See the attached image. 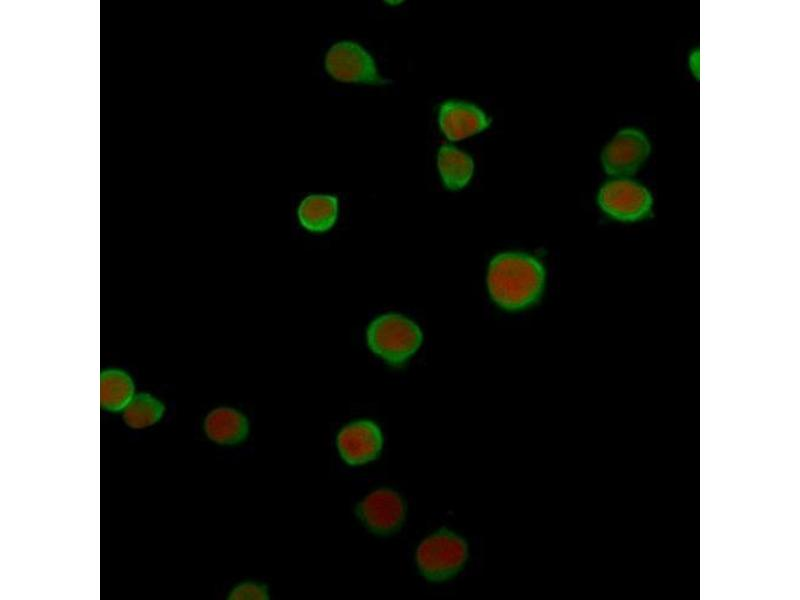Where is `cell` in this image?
<instances>
[{"label":"cell","mask_w":800,"mask_h":600,"mask_svg":"<svg viewBox=\"0 0 800 600\" xmlns=\"http://www.w3.org/2000/svg\"><path fill=\"white\" fill-rule=\"evenodd\" d=\"M468 556L466 539L450 529L441 528L418 544L415 563L425 579L442 582L456 576L464 567Z\"/></svg>","instance_id":"3957f363"},{"label":"cell","mask_w":800,"mask_h":600,"mask_svg":"<svg viewBox=\"0 0 800 600\" xmlns=\"http://www.w3.org/2000/svg\"><path fill=\"white\" fill-rule=\"evenodd\" d=\"M228 599L268 600L270 599V592L266 584L258 581L248 580L235 585L229 592Z\"/></svg>","instance_id":"9a60e30c"},{"label":"cell","mask_w":800,"mask_h":600,"mask_svg":"<svg viewBox=\"0 0 800 600\" xmlns=\"http://www.w3.org/2000/svg\"><path fill=\"white\" fill-rule=\"evenodd\" d=\"M437 168L443 185L451 191L467 186L474 173L472 157L459 148L445 144L437 153Z\"/></svg>","instance_id":"7c38bea8"},{"label":"cell","mask_w":800,"mask_h":600,"mask_svg":"<svg viewBox=\"0 0 800 600\" xmlns=\"http://www.w3.org/2000/svg\"><path fill=\"white\" fill-rule=\"evenodd\" d=\"M335 446L341 460L356 467L375 461L384 446L381 427L373 420L362 418L343 425L335 438Z\"/></svg>","instance_id":"52a82bcc"},{"label":"cell","mask_w":800,"mask_h":600,"mask_svg":"<svg viewBox=\"0 0 800 600\" xmlns=\"http://www.w3.org/2000/svg\"><path fill=\"white\" fill-rule=\"evenodd\" d=\"M135 395L131 376L118 368L105 369L100 374V405L109 412H119Z\"/></svg>","instance_id":"4fadbf2b"},{"label":"cell","mask_w":800,"mask_h":600,"mask_svg":"<svg viewBox=\"0 0 800 600\" xmlns=\"http://www.w3.org/2000/svg\"><path fill=\"white\" fill-rule=\"evenodd\" d=\"M438 124L443 135L454 142L486 130L491 124V119L474 103L447 100L439 106Z\"/></svg>","instance_id":"9c48e42d"},{"label":"cell","mask_w":800,"mask_h":600,"mask_svg":"<svg viewBox=\"0 0 800 600\" xmlns=\"http://www.w3.org/2000/svg\"><path fill=\"white\" fill-rule=\"evenodd\" d=\"M325 69L335 80L344 83L385 85L373 56L362 45L351 40L334 43L325 55Z\"/></svg>","instance_id":"5b68a950"},{"label":"cell","mask_w":800,"mask_h":600,"mask_svg":"<svg viewBox=\"0 0 800 600\" xmlns=\"http://www.w3.org/2000/svg\"><path fill=\"white\" fill-rule=\"evenodd\" d=\"M545 279L546 270L538 258L511 251L491 259L486 280L490 297L499 307L518 311L539 300Z\"/></svg>","instance_id":"6da1fadb"},{"label":"cell","mask_w":800,"mask_h":600,"mask_svg":"<svg viewBox=\"0 0 800 600\" xmlns=\"http://www.w3.org/2000/svg\"><path fill=\"white\" fill-rule=\"evenodd\" d=\"M597 204L604 214L620 222H637L652 213L653 197L642 184L627 178L605 182L597 194Z\"/></svg>","instance_id":"277c9868"},{"label":"cell","mask_w":800,"mask_h":600,"mask_svg":"<svg viewBox=\"0 0 800 600\" xmlns=\"http://www.w3.org/2000/svg\"><path fill=\"white\" fill-rule=\"evenodd\" d=\"M355 514L371 533L389 536L402 527L406 517V504L396 490L381 487L372 490L357 503Z\"/></svg>","instance_id":"8992f818"},{"label":"cell","mask_w":800,"mask_h":600,"mask_svg":"<svg viewBox=\"0 0 800 600\" xmlns=\"http://www.w3.org/2000/svg\"><path fill=\"white\" fill-rule=\"evenodd\" d=\"M650 142L639 129L620 130L604 147L601 162L608 175L625 178L635 174L650 154Z\"/></svg>","instance_id":"ba28073f"},{"label":"cell","mask_w":800,"mask_h":600,"mask_svg":"<svg viewBox=\"0 0 800 600\" xmlns=\"http://www.w3.org/2000/svg\"><path fill=\"white\" fill-rule=\"evenodd\" d=\"M122 411V418L127 426L142 429L157 423L162 418L165 407L155 396L137 393Z\"/></svg>","instance_id":"5bb4252c"},{"label":"cell","mask_w":800,"mask_h":600,"mask_svg":"<svg viewBox=\"0 0 800 600\" xmlns=\"http://www.w3.org/2000/svg\"><path fill=\"white\" fill-rule=\"evenodd\" d=\"M203 429L211 441L233 446L244 442L250 433V422L241 411L221 406L212 409L205 417Z\"/></svg>","instance_id":"30bf717a"},{"label":"cell","mask_w":800,"mask_h":600,"mask_svg":"<svg viewBox=\"0 0 800 600\" xmlns=\"http://www.w3.org/2000/svg\"><path fill=\"white\" fill-rule=\"evenodd\" d=\"M339 215V200L335 195L310 194L298 205L297 217L301 226L313 233L330 230Z\"/></svg>","instance_id":"8fae6325"},{"label":"cell","mask_w":800,"mask_h":600,"mask_svg":"<svg viewBox=\"0 0 800 600\" xmlns=\"http://www.w3.org/2000/svg\"><path fill=\"white\" fill-rule=\"evenodd\" d=\"M423 334L416 322L394 312L375 317L366 329L369 349L393 366L407 362L419 349Z\"/></svg>","instance_id":"7a4b0ae2"}]
</instances>
